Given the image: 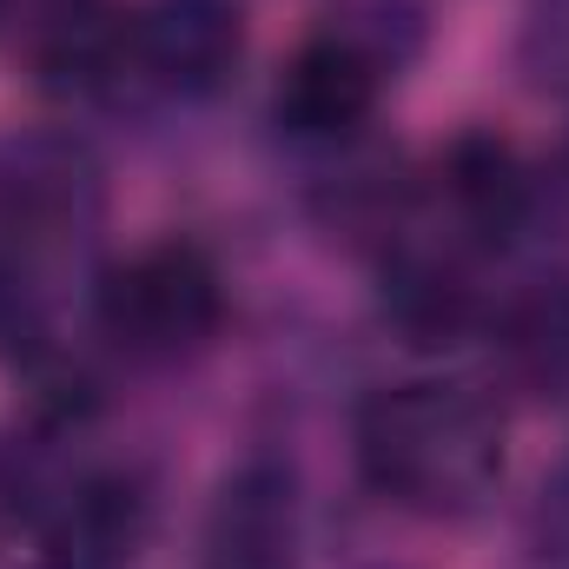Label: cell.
<instances>
[{
    "label": "cell",
    "instance_id": "6da1fadb",
    "mask_svg": "<svg viewBox=\"0 0 569 569\" xmlns=\"http://www.w3.org/2000/svg\"><path fill=\"white\" fill-rule=\"evenodd\" d=\"M358 463L418 517H470L503 477V425L463 385H398L365 405Z\"/></svg>",
    "mask_w": 569,
    "mask_h": 569
},
{
    "label": "cell",
    "instance_id": "7a4b0ae2",
    "mask_svg": "<svg viewBox=\"0 0 569 569\" xmlns=\"http://www.w3.org/2000/svg\"><path fill=\"white\" fill-rule=\"evenodd\" d=\"M226 318V279L219 266L186 246V239H166V246H146L127 266H113L100 284V325L120 351L152 358V365H172V358H192Z\"/></svg>",
    "mask_w": 569,
    "mask_h": 569
},
{
    "label": "cell",
    "instance_id": "3957f363",
    "mask_svg": "<svg viewBox=\"0 0 569 569\" xmlns=\"http://www.w3.org/2000/svg\"><path fill=\"white\" fill-rule=\"evenodd\" d=\"M127 47L159 87L212 93L232 80L246 53V7L239 0H146L127 27Z\"/></svg>",
    "mask_w": 569,
    "mask_h": 569
},
{
    "label": "cell",
    "instance_id": "277c9868",
    "mask_svg": "<svg viewBox=\"0 0 569 569\" xmlns=\"http://www.w3.org/2000/svg\"><path fill=\"white\" fill-rule=\"evenodd\" d=\"M199 569H298V483L272 457L239 463L206 510Z\"/></svg>",
    "mask_w": 569,
    "mask_h": 569
},
{
    "label": "cell",
    "instance_id": "5b68a950",
    "mask_svg": "<svg viewBox=\"0 0 569 569\" xmlns=\"http://www.w3.org/2000/svg\"><path fill=\"white\" fill-rule=\"evenodd\" d=\"M378 60L358 40H311L279 80V120L298 140H345L378 113Z\"/></svg>",
    "mask_w": 569,
    "mask_h": 569
},
{
    "label": "cell",
    "instance_id": "8992f818",
    "mask_svg": "<svg viewBox=\"0 0 569 569\" xmlns=\"http://www.w3.org/2000/svg\"><path fill=\"white\" fill-rule=\"evenodd\" d=\"M443 199H450V212H457L463 232L510 239L523 226V206H530L523 159L510 152V140H497V133H463V140L443 152Z\"/></svg>",
    "mask_w": 569,
    "mask_h": 569
},
{
    "label": "cell",
    "instance_id": "52a82bcc",
    "mask_svg": "<svg viewBox=\"0 0 569 569\" xmlns=\"http://www.w3.org/2000/svg\"><path fill=\"white\" fill-rule=\"evenodd\" d=\"M133 537H140V497L120 490V483H87L53 517V563L113 569L120 557H133Z\"/></svg>",
    "mask_w": 569,
    "mask_h": 569
},
{
    "label": "cell",
    "instance_id": "ba28073f",
    "mask_svg": "<svg viewBox=\"0 0 569 569\" xmlns=\"http://www.w3.org/2000/svg\"><path fill=\"white\" fill-rule=\"evenodd\" d=\"M503 351H510V371L530 391L563 398L569 391V279H543L537 291H523L510 305Z\"/></svg>",
    "mask_w": 569,
    "mask_h": 569
},
{
    "label": "cell",
    "instance_id": "9c48e42d",
    "mask_svg": "<svg viewBox=\"0 0 569 569\" xmlns=\"http://www.w3.org/2000/svg\"><path fill=\"white\" fill-rule=\"evenodd\" d=\"M385 311L411 345H450L470 325V284L443 259H398L385 279Z\"/></svg>",
    "mask_w": 569,
    "mask_h": 569
},
{
    "label": "cell",
    "instance_id": "30bf717a",
    "mask_svg": "<svg viewBox=\"0 0 569 569\" xmlns=\"http://www.w3.org/2000/svg\"><path fill=\"white\" fill-rule=\"evenodd\" d=\"M523 67L537 87L569 93V0H530L523 13Z\"/></svg>",
    "mask_w": 569,
    "mask_h": 569
},
{
    "label": "cell",
    "instance_id": "8fae6325",
    "mask_svg": "<svg viewBox=\"0 0 569 569\" xmlns=\"http://www.w3.org/2000/svg\"><path fill=\"white\" fill-rule=\"evenodd\" d=\"M530 569H569V450L543 477V497L530 517Z\"/></svg>",
    "mask_w": 569,
    "mask_h": 569
},
{
    "label": "cell",
    "instance_id": "7c38bea8",
    "mask_svg": "<svg viewBox=\"0 0 569 569\" xmlns=\"http://www.w3.org/2000/svg\"><path fill=\"white\" fill-rule=\"evenodd\" d=\"M563 172H569V146H563Z\"/></svg>",
    "mask_w": 569,
    "mask_h": 569
}]
</instances>
